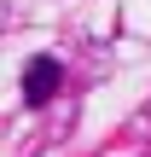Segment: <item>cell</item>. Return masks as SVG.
<instances>
[{
    "instance_id": "cell-1",
    "label": "cell",
    "mask_w": 151,
    "mask_h": 157,
    "mask_svg": "<svg viewBox=\"0 0 151 157\" xmlns=\"http://www.w3.org/2000/svg\"><path fill=\"white\" fill-rule=\"evenodd\" d=\"M58 93V58H35L29 70H23V99H52Z\"/></svg>"
}]
</instances>
